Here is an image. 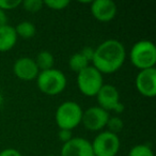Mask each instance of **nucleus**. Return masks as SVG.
<instances>
[{
	"instance_id": "obj_17",
	"label": "nucleus",
	"mask_w": 156,
	"mask_h": 156,
	"mask_svg": "<svg viewBox=\"0 0 156 156\" xmlns=\"http://www.w3.org/2000/svg\"><path fill=\"white\" fill-rule=\"evenodd\" d=\"M128 156H154V153L147 144H137L130 149Z\"/></svg>"
},
{
	"instance_id": "obj_14",
	"label": "nucleus",
	"mask_w": 156,
	"mask_h": 156,
	"mask_svg": "<svg viewBox=\"0 0 156 156\" xmlns=\"http://www.w3.org/2000/svg\"><path fill=\"white\" fill-rule=\"evenodd\" d=\"M35 63H37V67H39L40 72L42 71H47L54 67L55 64V57L48 50H42L37 54V58L34 59Z\"/></svg>"
},
{
	"instance_id": "obj_22",
	"label": "nucleus",
	"mask_w": 156,
	"mask_h": 156,
	"mask_svg": "<svg viewBox=\"0 0 156 156\" xmlns=\"http://www.w3.org/2000/svg\"><path fill=\"white\" fill-rule=\"evenodd\" d=\"M58 137L59 140L63 143H66L67 141H69L73 138V134H72V130H67V129H59L58 133Z\"/></svg>"
},
{
	"instance_id": "obj_8",
	"label": "nucleus",
	"mask_w": 156,
	"mask_h": 156,
	"mask_svg": "<svg viewBox=\"0 0 156 156\" xmlns=\"http://www.w3.org/2000/svg\"><path fill=\"white\" fill-rule=\"evenodd\" d=\"M135 86L139 93L147 98L156 96V69H147L139 71L135 79Z\"/></svg>"
},
{
	"instance_id": "obj_27",
	"label": "nucleus",
	"mask_w": 156,
	"mask_h": 156,
	"mask_svg": "<svg viewBox=\"0 0 156 156\" xmlns=\"http://www.w3.org/2000/svg\"><path fill=\"white\" fill-rule=\"evenodd\" d=\"M2 104H3V95L1 93V91H0V107L2 106Z\"/></svg>"
},
{
	"instance_id": "obj_9",
	"label": "nucleus",
	"mask_w": 156,
	"mask_h": 156,
	"mask_svg": "<svg viewBox=\"0 0 156 156\" xmlns=\"http://www.w3.org/2000/svg\"><path fill=\"white\" fill-rule=\"evenodd\" d=\"M13 73L18 79L24 81H31L37 79L40 69L34 59L30 57H20L14 62Z\"/></svg>"
},
{
	"instance_id": "obj_2",
	"label": "nucleus",
	"mask_w": 156,
	"mask_h": 156,
	"mask_svg": "<svg viewBox=\"0 0 156 156\" xmlns=\"http://www.w3.org/2000/svg\"><path fill=\"white\" fill-rule=\"evenodd\" d=\"M35 80L40 91L49 96L58 95L63 92L67 83L64 73L54 67L47 71L40 72Z\"/></svg>"
},
{
	"instance_id": "obj_19",
	"label": "nucleus",
	"mask_w": 156,
	"mask_h": 156,
	"mask_svg": "<svg viewBox=\"0 0 156 156\" xmlns=\"http://www.w3.org/2000/svg\"><path fill=\"white\" fill-rule=\"evenodd\" d=\"M123 121L119 117H110L107 122L106 127H108V130L113 134H117L123 129Z\"/></svg>"
},
{
	"instance_id": "obj_7",
	"label": "nucleus",
	"mask_w": 156,
	"mask_h": 156,
	"mask_svg": "<svg viewBox=\"0 0 156 156\" xmlns=\"http://www.w3.org/2000/svg\"><path fill=\"white\" fill-rule=\"evenodd\" d=\"M110 115L100 106H92L83 112L81 123L90 132H100L106 127Z\"/></svg>"
},
{
	"instance_id": "obj_11",
	"label": "nucleus",
	"mask_w": 156,
	"mask_h": 156,
	"mask_svg": "<svg viewBox=\"0 0 156 156\" xmlns=\"http://www.w3.org/2000/svg\"><path fill=\"white\" fill-rule=\"evenodd\" d=\"M91 14L101 23L111 22L117 15V5L111 0H95L91 1Z\"/></svg>"
},
{
	"instance_id": "obj_26",
	"label": "nucleus",
	"mask_w": 156,
	"mask_h": 156,
	"mask_svg": "<svg viewBox=\"0 0 156 156\" xmlns=\"http://www.w3.org/2000/svg\"><path fill=\"white\" fill-rule=\"evenodd\" d=\"M113 111H115V113H122L124 111V105L122 104L121 102H120L119 104L117 105V107L113 109Z\"/></svg>"
},
{
	"instance_id": "obj_16",
	"label": "nucleus",
	"mask_w": 156,
	"mask_h": 156,
	"mask_svg": "<svg viewBox=\"0 0 156 156\" xmlns=\"http://www.w3.org/2000/svg\"><path fill=\"white\" fill-rule=\"evenodd\" d=\"M87 66H89V61L80 54V51L74 54L69 59V67L77 74L85 69Z\"/></svg>"
},
{
	"instance_id": "obj_13",
	"label": "nucleus",
	"mask_w": 156,
	"mask_h": 156,
	"mask_svg": "<svg viewBox=\"0 0 156 156\" xmlns=\"http://www.w3.org/2000/svg\"><path fill=\"white\" fill-rule=\"evenodd\" d=\"M17 34L15 32L14 27L10 25L0 28V52H5L11 50L17 42Z\"/></svg>"
},
{
	"instance_id": "obj_18",
	"label": "nucleus",
	"mask_w": 156,
	"mask_h": 156,
	"mask_svg": "<svg viewBox=\"0 0 156 156\" xmlns=\"http://www.w3.org/2000/svg\"><path fill=\"white\" fill-rule=\"evenodd\" d=\"M22 5L24 9L30 13H37L41 11L42 8L44 7V2L42 0H25L22 2Z\"/></svg>"
},
{
	"instance_id": "obj_25",
	"label": "nucleus",
	"mask_w": 156,
	"mask_h": 156,
	"mask_svg": "<svg viewBox=\"0 0 156 156\" xmlns=\"http://www.w3.org/2000/svg\"><path fill=\"white\" fill-rule=\"evenodd\" d=\"M8 25V17H7V14H5V11L0 9V28L3 26Z\"/></svg>"
},
{
	"instance_id": "obj_6",
	"label": "nucleus",
	"mask_w": 156,
	"mask_h": 156,
	"mask_svg": "<svg viewBox=\"0 0 156 156\" xmlns=\"http://www.w3.org/2000/svg\"><path fill=\"white\" fill-rule=\"evenodd\" d=\"M94 156H115L120 150V138L117 134L104 130L91 142Z\"/></svg>"
},
{
	"instance_id": "obj_3",
	"label": "nucleus",
	"mask_w": 156,
	"mask_h": 156,
	"mask_svg": "<svg viewBox=\"0 0 156 156\" xmlns=\"http://www.w3.org/2000/svg\"><path fill=\"white\" fill-rule=\"evenodd\" d=\"M129 59L132 64L139 71L155 67L156 47L154 43L149 40L136 42L130 49Z\"/></svg>"
},
{
	"instance_id": "obj_5",
	"label": "nucleus",
	"mask_w": 156,
	"mask_h": 156,
	"mask_svg": "<svg viewBox=\"0 0 156 156\" xmlns=\"http://www.w3.org/2000/svg\"><path fill=\"white\" fill-rule=\"evenodd\" d=\"M77 87L79 91L88 98L96 96L98 92L104 85L103 74L92 65L87 66L85 69L77 74Z\"/></svg>"
},
{
	"instance_id": "obj_10",
	"label": "nucleus",
	"mask_w": 156,
	"mask_h": 156,
	"mask_svg": "<svg viewBox=\"0 0 156 156\" xmlns=\"http://www.w3.org/2000/svg\"><path fill=\"white\" fill-rule=\"evenodd\" d=\"M60 156H94L91 142L83 137H73L61 147Z\"/></svg>"
},
{
	"instance_id": "obj_4",
	"label": "nucleus",
	"mask_w": 156,
	"mask_h": 156,
	"mask_svg": "<svg viewBox=\"0 0 156 156\" xmlns=\"http://www.w3.org/2000/svg\"><path fill=\"white\" fill-rule=\"evenodd\" d=\"M83 108L74 101H65L59 105L55 113V120L59 129L73 130L81 123Z\"/></svg>"
},
{
	"instance_id": "obj_1",
	"label": "nucleus",
	"mask_w": 156,
	"mask_h": 156,
	"mask_svg": "<svg viewBox=\"0 0 156 156\" xmlns=\"http://www.w3.org/2000/svg\"><path fill=\"white\" fill-rule=\"evenodd\" d=\"M126 50L120 41L109 39L94 48L92 66L102 74H112L119 71L125 62Z\"/></svg>"
},
{
	"instance_id": "obj_21",
	"label": "nucleus",
	"mask_w": 156,
	"mask_h": 156,
	"mask_svg": "<svg viewBox=\"0 0 156 156\" xmlns=\"http://www.w3.org/2000/svg\"><path fill=\"white\" fill-rule=\"evenodd\" d=\"M20 5H22L20 0H0V9L5 12L16 9Z\"/></svg>"
},
{
	"instance_id": "obj_15",
	"label": "nucleus",
	"mask_w": 156,
	"mask_h": 156,
	"mask_svg": "<svg viewBox=\"0 0 156 156\" xmlns=\"http://www.w3.org/2000/svg\"><path fill=\"white\" fill-rule=\"evenodd\" d=\"M15 32L17 34V37H23V39H31L35 35L37 32V28H35L34 24L28 20H25L20 24L16 25V27H14Z\"/></svg>"
},
{
	"instance_id": "obj_24",
	"label": "nucleus",
	"mask_w": 156,
	"mask_h": 156,
	"mask_svg": "<svg viewBox=\"0 0 156 156\" xmlns=\"http://www.w3.org/2000/svg\"><path fill=\"white\" fill-rule=\"evenodd\" d=\"M0 156H23L22 153L20 151H17L16 149H5L0 152Z\"/></svg>"
},
{
	"instance_id": "obj_23",
	"label": "nucleus",
	"mask_w": 156,
	"mask_h": 156,
	"mask_svg": "<svg viewBox=\"0 0 156 156\" xmlns=\"http://www.w3.org/2000/svg\"><path fill=\"white\" fill-rule=\"evenodd\" d=\"M80 54L83 55V56L90 62V61H92V59H93L94 48L90 47V46H87V47L83 48V49L80 50Z\"/></svg>"
},
{
	"instance_id": "obj_12",
	"label": "nucleus",
	"mask_w": 156,
	"mask_h": 156,
	"mask_svg": "<svg viewBox=\"0 0 156 156\" xmlns=\"http://www.w3.org/2000/svg\"><path fill=\"white\" fill-rule=\"evenodd\" d=\"M98 106L106 111H113L120 103V93L115 86L110 83H104L96 94Z\"/></svg>"
},
{
	"instance_id": "obj_20",
	"label": "nucleus",
	"mask_w": 156,
	"mask_h": 156,
	"mask_svg": "<svg viewBox=\"0 0 156 156\" xmlns=\"http://www.w3.org/2000/svg\"><path fill=\"white\" fill-rule=\"evenodd\" d=\"M43 2H44V5L49 8L50 10H55V11L64 10L65 8H67L69 5V0H45Z\"/></svg>"
},
{
	"instance_id": "obj_28",
	"label": "nucleus",
	"mask_w": 156,
	"mask_h": 156,
	"mask_svg": "<svg viewBox=\"0 0 156 156\" xmlns=\"http://www.w3.org/2000/svg\"><path fill=\"white\" fill-rule=\"evenodd\" d=\"M47 156H56V155H47Z\"/></svg>"
}]
</instances>
